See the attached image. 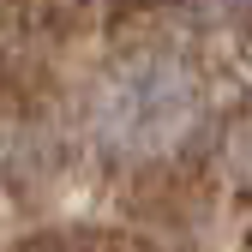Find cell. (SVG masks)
<instances>
[]
</instances>
